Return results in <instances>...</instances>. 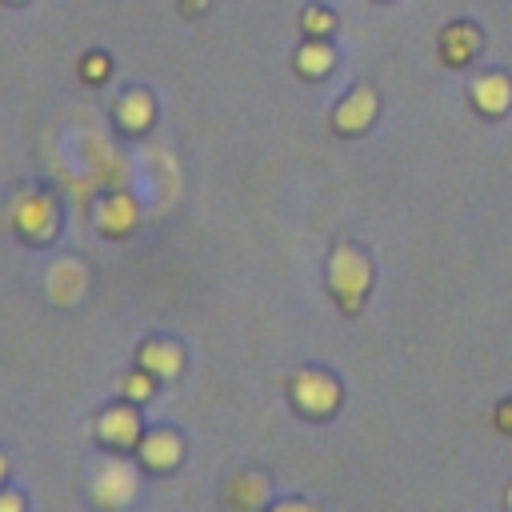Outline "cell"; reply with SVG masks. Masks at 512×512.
Segmentation results:
<instances>
[{"instance_id":"cell-1","label":"cell","mask_w":512,"mask_h":512,"mask_svg":"<svg viewBox=\"0 0 512 512\" xmlns=\"http://www.w3.org/2000/svg\"><path fill=\"white\" fill-rule=\"evenodd\" d=\"M368 288H372V260L364 256V248H356L348 240L336 244L328 256V292L340 304V312L356 316L368 300Z\"/></svg>"},{"instance_id":"cell-2","label":"cell","mask_w":512,"mask_h":512,"mask_svg":"<svg viewBox=\"0 0 512 512\" xmlns=\"http://www.w3.org/2000/svg\"><path fill=\"white\" fill-rule=\"evenodd\" d=\"M140 492V460H128V456H104L96 468H92V484H88V496L96 508L104 512H120L136 500Z\"/></svg>"},{"instance_id":"cell-3","label":"cell","mask_w":512,"mask_h":512,"mask_svg":"<svg viewBox=\"0 0 512 512\" xmlns=\"http://www.w3.org/2000/svg\"><path fill=\"white\" fill-rule=\"evenodd\" d=\"M8 220H12L16 236L28 240V244H48V240L60 232V208H56V200H52L48 192H40V188L20 192V196L12 200V208H8Z\"/></svg>"},{"instance_id":"cell-4","label":"cell","mask_w":512,"mask_h":512,"mask_svg":"<svg viewBox=\"0 0 512 512\" xmlns=\"http://www.w3.org/2000/svg\"><path fill=\"white\" fill-rule=\"evenodd\" d=\"M288 396L304 416H316V420H324V416H332L340 408V384L324 368H300L288 380Z\"/></svg>"},{"instance_id":"cell-5","label":"cell","mask_w":512,"mask_h":512,"mask_svg":"<svg viewBox=\"0 0 512 512\" xmlns=\"http://www.w3.org/2000/svg\"><path fill=\"white\" fill-rule=\"evenodd\" d=\"M140 436H144V424H140L136 404H128V400H116V404H108V408L96 416V440H100L104 448H112V452L136 448Z\"/></svg>"},{"instance_id":"cell-6","label":"cell","mask_w":512,"mask_h":512,"mask_svg":"<svg viewBox=\"0 0 512 512\" xmlns=\"http://www.w3.org/2000/svg\"><path fill=\"white\" fill-rule=\"evenodd\" d=\"M132 452H136L140 468H148V472H172L184 460V436L176 428H164V424L160 428H144V436H140V444Z\"/></svg>"},{"instance_id":"cell-7","label":"cell","mask_w":512,"mask_h":512,"mask_svg":"<svg viewBox=\"0 0 512 512\" xmlns=\"http://www.w3.org/2000/svg\"><path fill=\"white\" fill-rule=\"evenodd\" d=\"M92 224H96V232H104L108 240H124V236L136 232V224H140V204H136L128 192H104V196L92 204Z\"/></svg>"},{"instance_id":"cell-8","label":"cell","mask_w":512,"mask_h":512,"mask_svg":"<svg viewBox=\"0 0 512 512\" xmlns=\"http://www.w3.org/2000/svg\"><path fill=\"white\" fill-rule=\"evenodd\" d=\"M376 112H380V96H376V88L356 84V88L332 108V128H336L340 136H360V132L372 128Z\"/></svg>"},{"instance_id":"cell-9","label":"cell","mask_w":512,"mask_h":512,"mask_svg":"<svg viewBox=\"0 0 512 512\" xmlns=\"http://www.w3.org/2000/svg\"><path fill=\"white\" fill-rule=\"evenodd\" d=\"M136 364H140L144 372H152L160 384H168V380H176V376L184 372V348H180L176 340H168V336H152V340L140 344Z\"/></svg>"},{"instance_id":"cell-10","label":"cell","mask_w":512,"mask_h":512,"mask_svg":"<svg viewBox=\"0 0 512 512\" xmlns=\"http://www.w3.org/2000/svg\"><path fill=\"white\" fill-rule=\"evenodd\" d=\"M468 96H472V108L480 116H504L512 108V80L504 72H484L472 80Z\"/></svg>"},{"instance_id":"cell-11","label":"cell","mask_w":512,"mask_h":512,"mask_svg":"<svg viewBox=\"0 0 512 512\" xmlns=\"http://www.w3.org/2000/svg\"><path fill=\"white\" fill-rule=\"evenodd\" d=\"M44 288H48V296H52L56 304H76V300L84 296V288H88V272H84L80 260L64 256V260H56V264L48 268Z\"/></svg>"},{"instance_id":"cell-12","label":"cell","mask_w":512,"mask_h":512,"mask_svg":"<svg viewBox=\"0 0 512 512\" xmlns=\"http://www.w3.org/2000/svg\"><path fill=\"white\" fill-rule=\"evenodd\" d=\"M480 28L476 24H468V20H456V24H448L444 32H440V56H444V64H468L476 52H480Z\"/></svg>"},{"instance_id":"cell-13","label":"cell","mask_w":512,"mask_h":512,"mask_svg":"<svg viewBox=\"0 0 512 512\" xmlns=\"http://www.w3.org/2000/svg\"><path fill=\"white\" fill-rule=\"evenodd\" d=\"M112 116H116V124L124 128V132H148L152 128V116H156V104H152V96L144 92V88H128L120 100H116V108H112Z\"/></svg>"},{"instance_id":"cell-14","label":"cell","mask_w":512,"mask_h":512,"mask_svg":"<svg viewBox=\"0 0 512 512\" xmlns=\"http://www.w3.org/2000/svg\"><path fill=\"white\" fill-rule=\"evenodd\" d=\"M332 64H336V52H332V44L320 40V36H304V44L292 52V68H296L304 80H324V76L332 72Z\"/></svg>"},{"instance_id":"cell-15","label":"cell","mask_w":512,"mask_h":512,"mask_svg":"<svg viewBox=\"0 0 512 512\" xmlns=\"http://www.w3.org/2000/svg\"><path fill=\"white\" fill-rule=\"evenodd\" d=\"M156 384H160V380L136 364L132 372H124V376H120V400H128V404H136V408H140V404H148V400L156 396Z\"/></svg>"},{"instance_id":"cell-16","label":"cell","mask_w":512,"mask_h":512,"mask_svg":"<svg viewBox=\"0 0 512 512\" xmlns=\"http://www.w3.org/2000/svg\"><path fill=\"white\" fill-rule=\"evenodd\" d=\"M300 32H304V36H320V40H328V36L336 32V12L324 8V4H308V8L300 12Z\"/></svg>"},{"instance_id":"cell-17","label":"cell","mask_w":512,"mask_h":512,"mask_svg":"<svg viewBox=\"0 0 512 512\" xmlns=\"http://www.w3.org/2000/svg\"><path fill=\"white\" fill-rule=\"evenodd\" d=\"M264 492H268V480H264L260 472H244V476L232 480V500H236L240 508H256V504L264 500Z\"/></svg>"},{"instance_id":"cell-18","label":"cell","mask_w":512,"mask_h":512,"mask_svg":"<svg viewBox=\"0 0 512 512\" xmlns=\"http://www.w3.org/2000/svg\"><path fill=\"white\" fill-rule=\"evenodd\" d=\"M80 80L84 84H104L108 76H112V56L108 52H100V48H92V52H84L80 56Z\"/></svg>"},{"instance_id":"cell-19","label":"cell","mask_w":512,"mask_h":512,"mask_svg":"<svg viewBox=\"0 0 512 512\" xmlns=\"http://www.w3.org/2000/svg\"><path fill=\"white\" fill-rule=\"evenodd\" d=\"M0 512H28V500H24V492H16V488H0Z\"/></svg>"},{"instance_id":"cell-20","label":"cell","mask_w":512,"mask_h":512,"mask_svg":"<svg viewBox=\"0 0 512 512\" xmlns=\"http://www.w3.org/2000/svg\"><path fill=\"white\" fill-rule=\"evenodd\" d=\"M492 424H496L500 432H508V436H512V396L496 404V412H492Z\"/></svg>"},{"instance_id":"cell-21","label":"cell","mask_w":512,"mask_h":512,"mask_svg":"<svg viewBox=\"0 0 512 512\" xmlns=\"http://www.w3.org/2000/svg\"><path fill=\"white\" fill-rule=\"evenodd\" d=\"M268 512H316L308 500H296V496H288V500H276V504H268Z\"/></svg>"},{"instance_id":"cell-22","label":"cell","mask_w":512,"mask_h":512,"mask_svg":"<svg viewBox=\"0 0 512 512\" xmlns=\"http://www.w3.org/2000/svg\"><path fill=\"white\" fill-rule=\"evenodd\" d=\"M180 12L184 16H200V12H208V0H180Z\"/></svg>"},{"instance_id":"cell-23","label":"cell","mask_w":512,"mask_h":512,"mask_svg":"<svg viewBox=\"0 0 512 512\" xmlns=\"http://www.w3.org/2000/svg\"><path fill=\"white\" fill-rule=\"evenodd\" d=\"M4 480H8V456L0 452V488H4Z\"/></svg>"},{"instance_id":"cell-24","label":"cell","mask_w":512,"mask_h":512,"mask_svg":"<svg viewBox=\"0 0 512 512\" xmlns=\"http://www.w3.org/2000/svg\"><path fill=\"white\" fill-rule=\"evenodd\" d=\"M504 512H512V484L504 488Z\"/></svg>"},{"instance_id":"cell-25","label":"cell","mask_w":512,"mask_h":512,"mask_svg":"<svg viewBox=\"0 0 512 512\" xmlns=\"http://www.w3.org/2000/svg\"><path fill=\"white\" fill-rule=\"evenodd\" d=\"M8 4H24V0H8Z\"/></svg>"}]
</instances>
